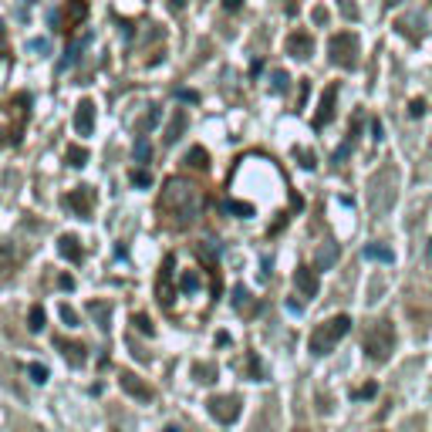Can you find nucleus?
<instances>
[{
  "label": "nucleus",
  "mask_w": 432,
  "mask_h": 432,
  "mask_svg": "<svg viewBox=\"0 0 432 432\" xmlns=\"http://www.w3.org/2000/svg\"><path fill=\"white\" fill-rule=\"evenodd\" d=\"M203 189L196 186L193 179H183V176H172L166 189H162V209L169 213L172 223L186 226L193 223L200 213H203Z\"/></svg>",
  "instance_id": "1"
},
{
  "label": "nucleus",
  "mask_w": 432,
  "mask_h": 432,
  "mask_svg": "<svg viewBox=\"0 0 432 432\" xmlns=\"http://www.w3.org/2000/svg\"><path fill=\"white\" fill-rule=\"evenodd\" d=\"M361 351L372 358L375 365H385L395 351V328L392 321H372L368 328H365V338H361Z\"/></svg>",
  "instance_id": "2"
},
{
  "label": "nucleus",
  "mask_w": 432,
  "mask_h": 432,
  "mask_svg": "<svg viewBox=\"0 0 432 432\" xmlns=\"http://www.w3.org/2000/svg\"><path fill=\"white\" fill-rule=\"evenodd\" d=\"M348 331H351V318H348V314H338V318L321 321L318 328L311 331V338H307L311 355H331V351L338 348V341L344 338Z\"/></svg>",
  "instance_id": "3"
},
{
  "label": "nucleus",
  "mask_w": 432,
  "mask_h": 432,
  "mask_svg": "<svg viewBox=\"0 0 432 432\" xmlns=\"http://www.w3.org/2000/svg\"><path fill=\"white\" fill-rule=\"evenodd\" d=\"M395 183H398V176H395V169H389V166L378 169L375 176H372V183H368V207H372L375 216H385V213L392 209Z\"/></svg>",
  "instance_id": "4"
},
{
  "label": "nucleus",
  "mask_w": 432,
  "mask_h": 432,
  "mask_svg": "<svg viewBox=\"0 0 432 432\" xmlns=\"http://www.w3.org/2000/svg\"><path fill=\"white\" fill-rule=\"evenodd\" d=\"M328 57H331V64H338L344 71H355L358 68V38L351 31L335 34V38L328 41Z\"/></svg>",
  "instance_id": "5"
},
{
  "label": "nucleus",
  "mask_w": 432,
  "mask_h": 432,
  "mask_svg": "<svg viewBox=\"0 0 432 432\" xmlns=\"http://www.w3.org/2000/svg\"><path fill=\"white\" fill-rule=\"evenodd\" d=\"M207 409L216 422L230 426V422L240 419V395H213V398L207 402Z\"/></svg>",
  "instance_id": "6"
},
{
  "label": "nucleus",
  "mask_w": 432,
  "mask_h": 432,
  "mask_svg": "<svg viewBox=\"0 0 432 432\" xmlns=\"http://www.w3.org/2000/svg\"><path fill=\"white\" fill-rule=\"evenodd\" d=\"M118 385H122V392L129 395V398H135V402H152V398H155V392L149 389V382H142L135 372H122V375H118Z\"/></svg>",
  "instance_id": "7"
},
{
  "label": "nucleus",
  "mask_w": 432,
  "mask_h": 432,
  "mask_svg": "<svg viewBox=\"0 0 432 432\" xmlns=\"http://www.w3.org/2000/svg\"><path fill=\"white\" fill-rule=\"evenodd\" d=\"M92 203H95L92 186H78V189H71V193L64 196V207L71 209L75 216H81V220H88V216H92Z\"/></svg>",
  "instance_id": "8"
},
{
  "label": "nucleus",
  "mask_w": 432,
  "mask_h": 432,
  "mask_svg": "<svg viewBox=\"0 0 432 432\" xmlns=\"http://www.w3.org/2000/svg\"><path fill=\"white\" fill-rule=\"evenodd\" d=\"M88 18V0H68L64 4V11H61V31H75L81 27V20Z\"/></svg>",
  "instance_id": "9"
},
{
  "label": "nucleus",
  "mask_w": 432,
  "mask_h": 432,
  "mask_svg": "<svg viewBox=\"0 0 432 432\" xmlns=\"http://www.w3.org/2000/svg\"><path fill=\"white\" fill-rule=\"evenodd\" d=\"M335 98H338V85H328L324 95H321V109L314 115V129H324L331 118H335Z\"/></svg>",
  "instance_id": "10"
},
{
  "label": "nucleus",
  "mask_w": 432,
  "mask_h": 432,
  "mask_svg": "<svg viewBox=\"0 0 432 432\" xmlns=\"http://www.w3.org/2000/svg\"><path fill=\"white\" fill-rule=\"evenodd\" d=\"M75 132L78 135H92L95 132V105L88 98H81L75 109Z\"/></svg>",
  "instance_id": "11"
},
{
  "label": "nucleus",
  "mask_w": 432,
  "mask_h": 432,
  "mask_svg": "<svg viewBox=\"0 0 432 432\" xmlns=\"http://www.w3.org/2000/svg\"><path fill=\"white\" fill-rule=\"evenodd\" d=\"M57 351L64 355V361H68L71 368H85V361H88V351H85V344H78V341L57 338Z\"/></svg>",
  "instance_id": "12"
},
{
  "label": "nucleus",
  "mask_w": 432,
  "mask_h": 432,
  "mask_svg": "<svg viewBox=\"0 0 432 432\" xmlns=\"http://www.w3.org/2000/svg\"><path fill=\"white\" fill-rule=\"evenodd\" d=\"M294 284H298V291H301L304 298H314V294L321 291L318 274H314L311 267H298V270H294Z\"/></svg>",
  "instance_id": "13"
},
{
  "label": "nucleus",
  "mask_w": 432,
  "mask_h": 432,
  "mask_svg": "<svg viewBox=\"0 0 432 432\" xmlns=\"http://www.w3.org/2000/svg\"><path fill=\"white\" fill-rule=\"evenodd\" d=\"M287 51L294 57H311V51H314V41H311V34L307 31H294L291 38H287Z\"/></svg>",
  "instance_id": "14"
},
{
  "label": "nucleus",
  "mask_w": 432,
  "mask_h": 432,
  "mask_svg": "<svg viewBox=\"0 0 432 432\" xmlns=\"http://www.w3.org/2000/svg\"><path fill=\"white\" fill-rule=\"evenodd\" d=\"M88 34H85V38H78L75 44H71V48H68V51H64V57H61V61H57V71H68V68H71V64H75L78 57H81V51H85V48H88Z\"/></svg>",
  "instance_id": "15"
},
{
  "label": "nucleus",
  "mask_w": 432,
  "mask_h": 432,
  "mask_svg": "<svg viewBox=\"0 0 432 432\" xmlns=\"http://www.w3.org/2000/svg\"><path fill=\"white\" fill-rule=\"evenodd\" d=\"M57 253H61L64 260H71V263L81 260V246H78V237H68V233H64V237L57 240Z\"/></svg>",
  "instance_id": "16"
},
{
  "label": "nucleus",
  "mask_w": 432,
  "mask_h": 432,
  "mask_svg": "<svg viewBox=\"0 0 432 432\" xmlns=\"http://www.w3.org/2000/svg\"><path fill=\"white\" fill-rule=\"evenodd\" d=\"M186 125H189V115L183 112V109H176V115H172V122H169V132H166V142H176L183 132H186Z\"/></svg>",
  "instance_id": "17"
},
{
  "label": "nucleus",
  "mask_w": 432,
  "mask_h": 432,
  "mask_svg": "<svg viewBox=\"0 0 432 432\" xmlns=\"http://www.w3.org/2000/svg\"><path fill=\"white\" fill-rule=\"evenodd\" d=\"M233 307H237L240 314H253V311H257L253 301H250V291H246V287H233Z\"/></svg>",
  "instance_id": "18"
},
{
  "label": "nucleus",
  "mask_w": 432,
  "mask_h": 432,
  "mask_svg": "<svg viewBox=\"0 0 432 432\" xmlns=\"http://www.w3.org/2000/svg\"><path fill=\"white\" fill-rule=\"evenodd\" d=\"M186 162L193 166V169H203V172H207L209 169V152L203 149V146H196V149H189Z\"/></svg>",
  "instance_id": "19"
},
{
  "label": "nucleus",
  "mask_w": 432,
  "mask_h": 432,
  "mask_svg": "<svg viewBox=\"0 0 432 432\" xmlns=\"http://www.w3.org/2000/svg\"><path fill=\"white\" fill-rule=\"evenodd\" d=\"M169 270H172V257H166L162 274H159V301L162 304H169Z\"/></svg>",
  "instance_id": "20"
},
{
  "label": "nucleus",
  "mask_w": 432,
  "mask_h": 432,
  "mask_svg": "<svg viewBox=\"0 0 432 432\" xmlns=\"http://www.w3.org/2000/svg\"><path fill=\"white\" fill-rule=\"evenodd\" d=\"M135 162H139V166H149V159H152V146H149V139H142V135H139V139H135Z\"/></svg>",
  "instance_id": "21"
},
{
  "label": "nucleus",
  "mask_w": 432,
  "mask_h": 432,
  "mask_svg": "<svg viewBox=\"0 0 432 432\" xmlns=\"http://www.w3.org/2000/svg\"><path fill=\"white\" fill-rule=\"evenodd\" d=\"M365 260H382V263H392V250L382 244H372L365 246Z\"/></svg>",
  "instance_id": "22"
},
{
  "label": "nucleus",
  "mask_w": 432,
  "mask_h": 432,
  "mask_svg": "<svg viewBox=\"0 0 432 432\" xmlns=\"http://www.w3.org/2000/svg\"><path fill=\"white\" fill-rule=\"evenodd\" d=\"M88 314H92L102 328H109V314H112V307H109V304H102V301H92V304H88Z\"/></svg>",
  "instance_id": "23"
},
{
  "label": "nucleus",
  "mask_w": 432,
  "mask_h": 432,
  "mask_svg": "<svg viewBox=\"0 0 432 432\" xmlns=\"http://www.w3.org/2000/svg\"><path fill=\"white\" fill-rule=\"evenodd\" d=\"M64 159H68V166H75V169H81V166L88 162V152L81 149V146H68V152H64Z\"/></svg>",
  "instance_id": "24"
},
{
  "label": "nucleus",
  "mask_w": 432,
  "mask_h": 432,
  "mask_svg": "<svg viewBox=\"0 0 432 432\" xmlns=\"http://www.w3.org/2000/svg\"><path fill=\"white\" fill-rule=\"evenodd\" d=\"M159 118H162V112H159V105H149V112L142 115V122H139V132H149L152 125H159Z\"/></svg>",
  "instance_id": "25"
},
{
  "label": "nucleus",
  "mask_w": 432,
  "mask_h": 432,
  "mask_svg": "<svg viewBox=\"0 0 432 432\" xmlns=\"http://www.w3.org/2000/svg\"><path fill=\"white\" fill-rule=\"evenodd\" d=\"M287 85H291V75H287V71H274V75H270V92L274 95L287 92Z\"/></svg>",
  "instance_id": "26"
},
{
  "label": "nucleus",
  "mask_w": 432,
  "mask_h": 432,
  "mask_svg": "<svg viewBox=\"0 0 432 432\" xmlns=\"http://www.w3.org/2000/svg\"><path fill=\"white\" fill-rule=\"evenodd\" d=\"M196 287H200V274H196V270L183 274V281H179V291H183V294H193Z\"/></svg>",
  "instance_id": "27"
},
{
  "label": "nucleus",
  "mask_w": 432,
  "mask_h": 432,
  "mask_svg": "<svg viewBox=\"0 0 432 432\" xmlns=\"http://www.w3.org/2000/svg\"><path fill=\"white\" fill-rule=\"evenodd\" d=\"M132 186H139V189H146V186H152V172L149 169H132Z\"/></svg>",
  "instance_id": "28"
},
{
  "label": "nucleus",
  "mask_w": 432,
  "mask_h": 432,
  "mask_svg": "<svg viewBox=\"0 0 432 432\" xmlns=\"http://www.w3.org/2000/svg\"><path fill=\"white\" fill-rule=\"evenodd\" d=\"M27 328H31V331H41V328H44V311H41L38 304H34L31 314H27Z\"/></svg>",
  "instance_id": "29"
},
{
  "label": "nucleus",
  "mask_w": 432,
  "mask_h": 432,
  "mask_svg": "<svg viewBox=\"0 0 432 432\" xmlns=\"http://www.w3.org/2000/svg\"><path fill=\"white\" fill-rule=\"evenodd\" d=\"M294 155L301 159V166H304V169H314V166H318V155H314V152H307V149H301V146L294 149Z\"/></svg>",
  "instance_id": "30"
},
{
  "label": "nucleus",
  "mask_w": 432,
  "mask_h": 432,
  "mask_svg": "<svg viewBox=\"0 0 432 432\" xmlns=\"http://www.w3.org/2000/svg\"><path fill=\"white\" fill-rule=\"evenodd\" d=\"M375 392H378V385H375V382H368V385L355 389V392H351V398H355V402H361V398H375Z\"/></svg>",
  "instance_id": "31"
},
{
  "label": "nucleus",
  "mask_w": 432,
  "mask_h": 432,
  "mask_svg": "<svg viewBox=\"0 0 432 432\" xmlns=\"http://www.w3.org/2000/svg\"><path fill=\"white\" fill-rule=\"evenodd\" d=\"M226 209H230V213H237V216H253V207H250V203H237V200H233V203H226Z\"/></svg>",
  "instance_id": "32"
},
{
  "label": "nucleus",
  "mask_w": 432,
  "mask_h": 432,
  "mask_svg": "<svg viewBox=\"0 0 432 432\" xmlns=\"http://www.w3.org/2000/svg\"><path fill=\"white\" fill-rule=\"evenodd\" d=\"M61 321H64L68 328H78V314L68 307V304H61Z\"/></svg>",
  "instance_id": "33"
},
{
  "label": "nucleus",
  "mask_w": 432,
  "mask_h": 432,
  "mask_svg": "<svg viewBox=\"0 0 432 432\" xmlns=\"http://www.w3.org/2000/svg\"><path fill=\"white\" fill-rule=\"evenodd\" d=\"M132 324H135L142 335H152V321L146 318V314H135V318H132Z\"/></svg>",
  "instance_id": "34"
},
{
  "label": "nucleus",
  "mask_w": 432,
  "mask_h": 432,
  "mask_svg": "<svg viewBox=\"0 0 432 432\" xmlns=\"http://www.w3.org/2000/svg\"><path fill=\"white\" fill-rule=\"evenodd\" d=\"M176 98H179V102H189V105H196V102H200V92H193V88H179Z\"/></svg>",
  "instance_id": "35"
},
{
  "label": "nucleus",
  "mask_w": 432,
  "mask_h": 432,
  "mask_svg": "<svg viewBox=\"0 0 432 432\" xmlns=\"http://www.w3.org/2000/svg\"><path fill=\"white\" fill-rule=\"evenodd\" d=\"M27 372H31V378H34L38 385H44V382H48V368H44V365H31Z\"/></svg>",
  "instance_id": "36"
},
{
  "label": "nucleus",
  "mask_w": 432,
  "mask_h": 432,
  "mask_svg": "<svg viewBox=\"0 0 432 432\" xmlns=\"http://www.w3.org/2000/svg\"><path fill=\"white\" fill-rule=\"evenodd\" d=\"M31 51H38V55H48V51H51V41H48V38H34V41H31Z\"/></svg>",
  "instance_id": "37"
},
{
  "label": "nucleus",
  "mask_w": 432,
  "mask_h": 432,
  "mask_svg": "<svg viewBox=\"0 0 432 432\" xmlns=\"http://www.w3.org/2000/svg\"><path fill=\"white\" fill-rule=\"evenodd\" d=\"M351 146H355V142L348 139V142H344L341 149H335V166H338V162H344V159H348V152H351Z\"/></svg>",
  "instance_id": "38"
},
{
  "label": "nucleus",
  "mask_w": 432,
  "mask_h": 432,
  "mask_svg": "<svg viewBox=\"0 0 432 432\" xmlns=\"http://www.w3.org/2000/svg\"><path fill=\"white\" fill-rule=\"evenodd\" d=\"M196 375H200V382H213L216 368H213V365H200V368H196Z\"/></svg>",
  "instance_id": "39"
},
{
  "label": "nucleus",
  "mask_w": 432,
  "mask_h": 432,
  "mask_svg": "<svg viewBox=\"0 0 432 432\" xmlns=\"http://www.w3.org/2000/svg\"><path fill=\"white\" fill-rule=\"evenodd\" d=\"M426 112V102H422V98H415V102H409V115H412V118H419V115Z\"/></svg>",
  "instance_id": "40"
},
{
  "label": "nucleus",
  "mask_w": 432,
  "mask_h": 432,
  "mask_svg": "<svg viewBox=\"0 0 432 432\" xmlns=\"http://www.w3.org/2000/svg\"><path fill=\"white\" fill-rule=\"evenodd\" d=\"M372 139H375V142H382V139H385V129H382V122H378V118H372Z\"/></svg>",
  "instance_id": "41"
},
{
  "label": "nucleus",
  "mask_w": 432,
  "mask_h": 432,
  "mask_svg": "<svg viewBox=\"0 0 432 432\" xmlns=\"http://www.w3.org/2000/svg\"><path fill=\"white\" fill-rule=\"evenodd\" d=\"M338 4H341V11H344V18H358V11H355L351 0H338Z\"/></svg>",
  "instance_id": "42"
},
{
  "label": "nucleus",
  "mask_w": 432,
  "mask_h": 432,
  "mask_svg": "<svg viewBox=\"0 0 432 432\" xmlns=\"http://www.w3.org/2000/svg\"><path fill=\"white\" fill-rule=\"evenodd\" d=\"M335 260V246H328V250H321V267H328V263Z\"/></svg>",
  "instance_id": "43"
},
{
  "label": "nucleus",
  "mask_w": 432,
  "mask_h": 432,
  "mask_svg": "<svg viewBox=\"0 0 432 432\" xmlns=\"http://www.w3.org/2000/svg\"><path fill=\"white\" fill-rule=\"evenodd\" d=\"M314 24H328V11H324V7L314 11Z\"/></svg>",
  "instance_id": "44"
},
{
  "label": "nucleus",
  "mask_w": 432,
  "mask_h": 432,
  "mask_svg": "<svg viewBox=\"0 0 432 432\" xmlns=\"http://www.w3.org/2000/svg\"><path fill=\"white\" fill-rule=\"evenodd\" d=\"M223 7H226V11H240V7H244V0H223Z\"/></svg>",
  "instance_id": "45"
},
{
  "label": "nucleus",
  "mask_w": 432,
  "mask_h": 432,
  "mask_svg": "<svg viewBox=\"0 0 432 432\" xmlns=\"http://www.w3.org/2000/svg\"><path fill=\"white\" fill-rule=\"evenodd\" d=\"M260 71H263V61H260V57H257V61H253V64H250V75L257 78V75H260Z\"/></svg>",
  "instance_id": "46"
},
{
  "label": "nucleus",
  "mask_w": 432,
  "mask_h": 432,
  "mask_svg": "<svg viewBox=\"0 0 432 432\" xmlns=\"http://www.w3.org/2000/svg\"><path fill=\"white\" fill-rule=\"evenodd\" d=\"M169 7H172V11H183V7H186V0H169Z\"/></svg>",
  "instance_id": "47"
},
{
  "label": "nucleus",
  "mask_w": 432,
  "mask_h": 432,
  "mask_svg": "<svg viewBox=\"0 0 432 432\" xmlns=\"http://www.w3.org/2000/svg\"><path fill=\"white\" fill-rule=\"evenodd\" d=\"M402 0H385V11H392V7H398Z\"/></svg>",
  "instance_id": "48"
},
{
  "label": "nucleus",
  "mask_w": 432,
  "mask_h": 432,
  "mask_svg": "<svg viewBox=\"0 0 432 432\" xmlns=\"http://www.w3.org/2000/svg\"><path fill=\"white\" fill-rule=\"evenodd\" d=\"M0 57H4V24H0Z\"/></svg>",
  "instance_id": "49"
},
{
  "label": "nucleus",
  "mask_w": 432,
  "mask_h": 432,
  "mask_svg": "<svg viewBox=\"0 0 432 432\" xmlns=\"http://www.w3.org/2000/svg\"><path fill=\"white\" fill-rule=\"evenodd\" d=\"M162 432H179V426H166V429H162Z\"/></svg>",
  "instance_id": "50"
},
{
  "label": "nucleus",
  "mask_w": 432,
  "mask_h": 432,
  "mask_svg": "<svg viewBox=\"0 0 432 432\" xmlns=\"http://www.w3.org/2000/svg\"><path fill=\"white\" fill-rule=\"evenodd\" d=\"M294 432H307V429H294Z\"/></svg>",
  "instance_id": "51"
}]
</instances>
